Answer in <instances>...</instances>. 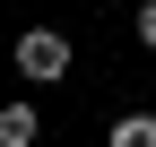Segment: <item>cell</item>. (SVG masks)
Returning a JSON list of instances; mask_svg holds the SVG:
<instances>
[{"label": "cell", "instance_id": "cell-1", "mask_svg": "<svg viewBox=\"0 0 156 147\" xmlns=\"http://www.w3.org/2000/svg\"><path fill=\"white\" fill-rule=\"evenodd\" d=\"M17 78L26 87H61L69 78V35L61 26H26L17 35Z\"/></svg>", "mask_w": 156, "mask_h": 147}, {"label": "cell", "instance_id": "cell-2", "mask_svg": "<svg viewBox=\"0 0 156 147\" xmlns=\"http://www.w3.org/2000/svg\"><path fill=\"white\" fill-rule=\"evenodd\" d=\"M35 130H44V113H35L26 95H17V104H0V147H35Z\"/></svg>", "mask_w": 156, "mask_h": 147}, {"label": "cell", "instance_id": "cell-3", "mask_svg": "<svg viewBox=\"0 0 156 147\" xmlns=\"http://www.w3.org/2000/svg\"><path fill=\"white\" fill-rule=\"evenodd\" d=\"M104 138H113V147H156V113H122Z\"/></svg>", "mask_w": 156, "mask_h": 147}, {"label": "cell", "instance_id": "cell-4", "mask_svg": "<svg viewBox=\"0 0 156 147\" xmlns=\"http://www.w3.org/2000/svg\"><path fill=\"white\" fill-rule=\"evenodd\" d=\"M130 26H139V43L156 52V0H139V17H130Z\"/></svg>", "mask_w": 156, "mask_h": 147}]
</instances>
